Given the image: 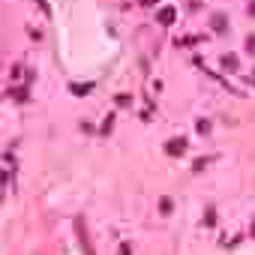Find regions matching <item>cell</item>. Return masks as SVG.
<instances>
[{"label": "cell", "mask_w": 255, "mask_h": 255, "mask_svg": "<svg viewBox=\"0 0 255 255\" xmlns=\"http://www.w3.org/2000/svg\"><path fill=\"white\" fill-rule=\"evenodd\" d=\"M174 18H177L174 6H165V9H159V15H156V21H159V24H171Z\"/></svg>", "instance_id": "1"}, {"label": "cell", "mask_w": 255, "mask_h": 255, "mask_svg": "<svg viewBox=\"0 0 255 255\" xmlns=\"http://www.w3.org/2000/svg\"><path fill=\"white\" fill-rule=\"evenodd\" d=\"M168 153H174V156H180L183 150H186V141L183 138H174V141H168V147H165Z\"/></svg>", "instance_id": "2"}, {"label": "cell", "mask_w": 255, "mask_h": 255, "mask_svg": "<svg viewBox=\"0 0 255 255\" xmlns=\"http://www.w3.org/2000/svg\"><path fill=\"white\" fill-rule=\"evenodd\" d=\"M75 228L81 231V243H84V252H87V255H93V249H90V240H87V234H84V219H78V222H75Z\"/></svg>", "instance_id": "3"}, {"label": "cell", "mask_w": 255, "mask_h": 255, "mask_svg": "<svg viewBox=\"0 0 255 255\" xmlns=\"http://www.w3.org/2000/svg\"><path fill=\"white\" fill-rule=\"evenodd\" d=\"M159 207H162V213H171V198H162Z\"/></svg>", "instance_id": "4"}, {"label": "cell", "mask_w": 255, "mask_h": 255, "mask_svg": "<svg viewBox=\"0 0 255 255\" xmlns=\"http://www.w3.org/2000/svg\"><path fill=\"white\" fill-rule=\"evenodd\" d=\"M213 27H216V30H222V27H225V18H219V15H216V18H213Z\"/></svg>", "instance_id": "5"}, {"label": "cell", "mask_w": 255, "mask_h": 255, "mask_svg": "<svg viewBox=\"0 0 255 255\" xmlns=\"http://www.w3.org/2000/svg\"><path fill=\"white\" fill-rule=\"evenodd\" d=\"M246 45H249V51L255 54V36H249V39H246Z\"/></svg>", "instance_id": "6"}, {"label": "cell", "mask_w": 255, "mask_h": 255, "mask_svg": "<svg viewBox=\"0 0 255 255\" xmlns=\"http://www.w3.org/2000/svg\"><path fill=\"white\" fill-rule=\"evenodd\" d=\"M120 255H129V246H120Z\"/></svg>", "instance_id": "7"}, {"label": "cell", "mask_w": 255, "mask_h": 255, "mask_svg": "<svg viewBox=\"0 0 255 255\" xmlns=\"http://www.w3.org/2000/svg\"><path fill=\"white\" fill-rule=\"evenodd\" d=\"M252 237H255V222H252Z\"/></svg>", "instance_id": "8"}]
</instances>
